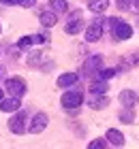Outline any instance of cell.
Wrapping results in <instances>:
<instances>
[{"label": "cell", "mask_w": 139, "mask_h": 149, "mask_svg": "<svg viewBox=\"0 0 139 149\" xmlns=\"http://www.w3.org/2000/svg\"><path fill=\"white\" fill-rule=\"evenodd\" d=\"M109 22H111V34H114V38H118V40L131 38L133 28H131L126 22H122V19H109Z\"/></svg>", "instance_id": "1"}, {"label": "cell", "mask_w": 139, "mask_h": 149, "mask_svg": "<svg viewBox=\"0 0 139 149\" xmlns=\"http://www.w3.org/2000/svg\"><path fill=\"white\" fill-rule=\"evenodd\" d=\"M62 107L64 109H77V107H81L83 102V94L79 90H71V92H64L62 94Z\"/></svg>", "instance_id": "2"}, {"label": "cell", "mask_w": 139, "mask_h": 149, "mask_svg": "<svg viewBox=\"0 0 139 149\" xmlns=\"http://www.w3.org/2000/svg\"><path fill=\"white\" fill-rule=\"evenodd\" d=\"M4 87H6V92H9L11 96H17V98L26 94V83H24V79H19V77L6 79L4 81Z\"/></svg>", "instance_id": "3"}, {"label": "cell", "mask_w": 139, "mask_h": 149, "mask_svg": "<svg viewBox=\"0 0 139 149\" xmlns=\"http://www.w3.org/2000/svg\"><path fill=\"white\" fill-rule=\"evenodd\" d=\"M9 128H11V132H13V134H24V132H26V113H24V111H19L15 117H11Z\"/></svg>", "instance_id": "4"}, {"label": "cell", "mask_w": 139, "mask_h": 149, "mask_svg": "<svg viewBox=\"0 0 139 149\" xmlns=\"http://www.w3.org/2000/svg\"><path fill=\"white\" fill-rule=\"evenodd\" d=\"M101 36H103V19H96V22L90 24V28L86 32V40L88 43H96Z\"/></svg>", "instance_id": "5"}, {"label": "cell", "mask_w": 139, "mask_h": 149, "mask_svg": "<svg viewBox=\"0 0 139 149\" xmlns=\"http://www.w3.org/2000/svg\"><path fill=\"white\" fill-rule=\"evenodd\" d=\"M47 121H49V119H47V115H45V113H37L28 130H30L32 134H39V132H43L45 128H47Z\"/></svg>", "instance_id": "6"}, {"label": "cell", "mask_w": 139, "mask_h": 149, "mask_svg": "<svg viewBox=\"0 0 139 149\" xmlns=\"http://www.w3.org/2000/svg\"><path fill=\"white\" fill-rule=\"evenodd\" d=\"M81 11H75L71 13V19H68V24H66V34H77V32L81 30Z\"/></svg>", "instance_id": "7"}, {"label": "cell", "mask_w": 139, "mask_h": 149, "mask_svg": "<svg viewBox=\"0 0 139 149\" xmlns=\"http://www.w3.org/2000/svg\"><path fill=\"white\" fill-rule=\"evenodd\" d=\"M19 107H22V102H19L17 96H13L9 100H0V111H4V113H15V111H19Z\"/></svg>", "instance_id": "8"}, {"label": "cell", "mask_w": 139, "mask_h": 149, "mask_svg": "<svg viewBox=\"0 0 139 149\" xmlns=\"http://www.w3.org/2000/svg\"><path fill=\"white\" fill-rule=\"evenodd\" d=\"M137 100H139L137 92H133V90H122V92H120V102H122L124 107H135Z\"/></svg>", "instance_id": "9"}, {"label": "cell", "mask_w": 139, "mask_h": 149, "mask_svg": "<svg viewBox=\"0 0 139 149\" xmlns=\"http://www.w3.org/2000/svg\"><path fill=\"white\" fill-rule=\"evenodd\" d=\"M107 141L114 147H122L124 145V134L120 130H116V128H111V130H107Z\"/></svg>", "instance_id": "10"}, {"label": "cell", "mask_w": 139, "mask_h": 149, "mask_svg": "<svg viewBox=\"0 0 139 149\" xmlns=\"http://www.w3.org/2000/svg\"><path fill=\"white\" fill-rule=\"evenodd\" d=\"M77 74L75 72H64V74H60L58 77V87H68V85H75L77 83Z\"/></svg>", "instance_id": "11"}, {"label": "cell", "mask_w": 139, "mask_h": 149, "mask_svg": "<svg viewBox=\"0 0 139 149\" xmlns=\"http://www.w3.org/2000/svg\"><path fill=\"white\" fill-rule=\"evenodd\" d=\"M101 64H103V58H101V56H92L86 64H83V70H86V72H90V70H99Z\"/></svg>", "instance_id": "12"}, {"label": "cell", "mask_w": 139, "mask_h": 149, "mask_svg": "<svg viewBox=\"0 0 139 149\" xmlns=\"http://www.w3.org/2000/svg\"><path fill=\"white\" fill-rule=\"evenodd\" d=\"M56 22H58L56 13H52V11H45V13H41V24H43L45 28H52V26H56Z\"/></svg>", "instance_id": "13"}, {"label": "cell", "mask_w": 139, "mask_h": 149, "mask_svg": "<svg viewBox=\"0 0 139 149\" xmlns=\"http://www.w3.org/2000/svg\"><path fill=\"white\" fill-rule=\"evenodd\" d=\"M90 11H94V13H103L109 6V0H90Z\"/></svg>", "instance_id": "14"}, {"label": "cell", "mask_w": 139, "mask_h": 149, "mask_svg": "<svg viewBox=\"0 0 139 149\" xmlns=\"http://www.w3.org/2000/svg\"><path fill=\"white\" fill-rule=\"evenodd\" d=\"M120 119L124 121V124H133V121H135V111H133V107H126V109L120 113Z\"/></svg>", "instance_id": "15"}, {"label": "cell", "mask_w": 139, "mask_h": 149, "mask_svg": "<svg viewBox=\"0 0 139 149\" xmlns=\"http://www.w3.org/2000/svg\"><path fill=\"white\" fill-rule=\"evenodd\" d=\"M49 6H52L54 11H58V13H66L68 11L66 0H49Z\"/></svg>", "instance_id": "16"}, {"label": "cell", "mask_w": 139, "mask_h": 149, "mask_svg": "<svg viewBox=\"0 0 139 149\" xmlns=\"http://www.w3.org/2000/svg\"><path fill=\"white\" fill-rule=\"evenodd\" d=\"M105 90H107V85H105V81H103V79L90 85V92H92V94H105Z\"/></svg>", "instance_id": "17"}, {"label": "cell", "mask_w": 139, "mask_h": 149, "mask_svg": "<svg viewBox=\"0 0 139 149\" xmlns=\"http://www.w3.org/2000/svg\"><path fill=\"white\" fill-rule=\"evenodd\" d=\"M109 102V100L105 98V96H103V94H101V98H94V100H90V104H92V109H103V107H105Z\"/></svg>", "instance_id": "18"}, {"label": "cell", "mask_w": 139, "mask_h": 149, "mask_svg": "<svg viewBox=\"0 0 139 149\" xmlns=\"http://www.w3.org/2000/svg\"><path fill=\"white\" fill-rule=\"evenodd\" d=\"M116 74H118V70H116V68H105V70H101V72H99V79H103V81H105V79L116 77Z\"/></svg>", "instance_id": "19"}, {"label": "cell", "mask_w": 139, "mask_h": 149, "mask_svg": "<svg viewBox=\"0 0 139 149\" xmlns=\"http://www.w3.org/2000/svg\"><path fill=\"white\" fill-rule=\"evenodd\" d=\"M105 147H107V141H103V139H96L88 145V149H105Z\"/></svg>", "instance_id": "20"}, {"label": "cell", "mask_w": 139, "mask_h": 149, "mask_svg": "<svg viewBox=\"0 0 139 149\" xmlns=\"http://www.w3.org/2000/svg\"><path fill=\"white\" fill-rule=\"evenodd\" d=\"M30 45H34L32 43V36H24V38L17 40V47H22V49H26V47H30Z\"/></svg>", "instance_id": "21"}, {"label": "cell", "mask_w": 139, "mask_h": 149, "mask_svg": "<svg viewBox=\"0 0 139 149\" xmlns=\"http://www.w3.org/2000/svg\"><path fill=\"white\" fill-rule=\"evenodd\" d=\"M116 2H118V9L128 11V9H131V4H133V0H116Z\"/></svg>", "instance_id": "22"}, {"label": "cell", "mask_w": 139, "mask_h": 149, "mask_svg": "<svg viewBox=\"0 0 139 149\" xmlns=\"http://www.w3.org/2000/svg\"><path fill=\"white\" fill-rule=\"evenodd\" d=\"M32 43H41V45H43V43H47V36L45 34H34L32 36Z\"/></svg>", "instance_id": "23"}, {"label": "cell", "mask_w": 139, "mask_h": 149, "mask_svg": "<svg viewBox=\"0 0 139 149\" xmlns=\"http://www.w3.org/2000/svg\"><path fill=\"white\" fill-rule=\"evenodd\" d=\"M15 2H17L19 6H34V2H37V0H15Z\"/></svg>", "instance_id": "24"}, {"label": "cell", "mask_w": 139, "mask_h": 149, "mask_svg": "<svg viewBox=\"0 0 139 149\" xmlns=\"http://www.w3.org/2000/svg\"><path fill=\"white\" fill-rule=\"evenodd\" d=\"M4 2H15V0H4Z\"/></svg>", "instance_id": "25"}, {"label": "cell", "mask_w": 139, "mask_h": 149, "mask_svg": "<svg viewBox=\"0 0 139 149\" xmlns=\"http://www.w3.org/2000/svg\"><path fill=\"white\" fill-rule=\"evenodd\" d=\"M0 100H2V90H0Z\"/></svg>", "instance_id": "26"}, {"label": "cell", "mask_w": 139, "mask_h": 149, "mask_svg": "<svg viewBox=\"0 0 139 149\" xmlns=\"http://www.w3.org/2000/svg\"><path fill=\"white\" fill-rule=\"evenodd\" d=\"M135 4H137V6H139V0H135Z\"/></svg>", "instance_id": "27"}]
</instances>
